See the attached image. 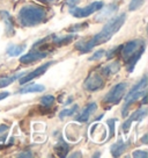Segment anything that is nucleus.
Masks as SVG:
<instances>
[{"mask_svg": "<svg viewBox=\"0 0 148 158\" xmlns=\"http://www.w3.org/2000/svg\"><path fill=\"white\" fill-rule=\"evenodd\" d=\"M126 20V14L122 13L120 15L114 18L112 20H110L107 25L104 26L102 30L99 31V34H96L94 37L89 40V41H80L75 44V48L79 50L80 52L82 54H87L89 51L94 49L95 47L101 45L103 43H107L109 40L111 39L117 31H118L122 27H123L124 22Z\"/></svg>", "mask_w": 148, "mask_h": 158, "instance_id": "obj_1", "label": "nucleus"}, {"mask_svg": "<svg viewBox=\"0 0 148 158\" xmlns=\"http://www.w3.org/2000/svg\"><path fill=\"white\" fill-rule=\"evenodd\" d=\"M16 19L22 27H34L49 19V10L44 6L28 4L21 7Z\"/></svg>", "mask_w": 148, "mask_h": 158, "instance_id": "obj_2", "label": "nucleus"}, {"mask_svg": "<svg viewBox=\"0 0 148 158\" xmlns=\"http://www.w3.org/2000/svg\"><path fill=\"white\" fill-rule=\"evenodd\" d=\"M146 49V42L143 40H133L119 47L118 54L126 65V70L132 72Z\"/></svg>", "mask_w": 148, "mask_h": 158, "instance_id": "obj_3", "label": "nucleus"}, {"mask_svg": "<svg viewBox=\"0 0 148 158\" xmlns=\"http://www.w3.org/2000/svg\"><path fill=\"white\" fill-rule=\"evenodd\" d=\"M126 89H127V83H119V84L115 85L114 87L105 94L103 99V104L111 106V107L114 105H117L125 95Z\"/></svg>", "mask_w": 148, "mask_h": 158, "instance_id": "obj_4", "label": "nucleus"}, {"mask_svg": "<svg viewBox=\"0 0 148 158\" xmlns=\"http://www.w3.org/2000/svg\"><path fill=\"white\" fill-rule=\"evenodd\" d=\"M103 2L102 1H95L89 4L88 6H86L84 8H79V7H69V13L75 16V18H87L89 15H92L93 13L99 10L101 8H103Z\"/></svg>", "mask_w": 148, "mask_h": 158, "instance_id": "obj_5", "label": "nucleus"}, {"mask_svg": "<svg viewBox=\"0 0 148 158\" xmlns=\"http://www.w3.org/2000/svg\"><path fill=\"white\" fill-rule=\"evenodd\" d=\"M49 55H50V52L46 51V50H42V49H40V48L33 47L28 54L21 57L20 63L25 65H30V64H33V63H35V62H38L41 59L46 58Z\"/></svg>", "mask_w": 148, "mask_h": 158, "instance_id": "obj_6", "label": "nucleus"}, {"mask_svg": "<svg viewBox=\"0 0 148 158\" xmlns=\"http://www.w3.org/2000/svg\"><path fill=\"white\" fill-rule=\"evenodd\" d=\"M103 85H104L103 76H102L101 73L94 72V73H92L88 78L84 80V87L87 89V91L94 92V91H97V89H101Z\"/></svg>", "mask_w": 148, "mask_h": 158, "instance_id": "obj_7", "label": "nucleus"}, {"mask_svg": "<svg viewBox=\"0 0 148 158\" xmlns=\"http://www.w3.org/2000/svg\"><path fill=\"white\" fill-rule=\"evenodd\" d=\"M53 63H54V62H48V63H45V64L41 65L40 68H37L36 70H34L33 72L25 74V76L23 74V76L21 77V79H20V84L23 85V84H25V83H28V81H31L33 79L41 77V76L44 73V72H46V71H48V69H49L50 66L53 64Z\"/></svg>", "mask_w": 148, "mask_h": 158, "instance_id": "obj_8", "label": "nucleus"}, {"mask_svg": "<svg viewBox=\"0 0 148 158\" xmlns=\"http://www.w3.org/2000/svg\"><path fill=\"white\" fill-rule=\"evenodd\" d=\"M0 18L2 19V21L5 22V34L8 37H12L15 34L14 30V22H13V18L12 15L6 12V10H1L0 12Z\"/></svg>", "mask_w": 148, "mask_h": 158, "instance_id": "obj_9", "label": "nucleus"}, {"mask_svg": "<svg viewBox=\"0 0 148 158\" xmlns=\"http://www.w3.org/2000/svg\"><path fill=\"white\" fill-rule=\"evenodd\" d=\"M146 114H147V110L145 108H140V109H138L137 112H134V113L131 115V118H128L127 121L123 124V130L125 133H127L130 127H131V123H132L133 121H140V120H142V118L146 116Z\"/></svg>", "mask_w": 148, "mask_h": 158, "instance_id": "obj_10", "label": "nucleus"}, {"mask_svg": "<svg viewBox=\"0 0 148 158\" xmlns=\"http://www.w3.org/2000/svg\"><path fill=\"white\" fill-rule=\"evenodd\" d=\"M119 70H120V63L116 60V62H111L108 65L101 68L99 73L102 74L103 77H110V76H114L115 73H117Z\"/></svg>", "mask_w": 148, "mask_h": 158, "instance_id": "obj_11", "label": "nucleus"}, {"mask_svg": "<svg viewBox=\"0 0 148 158\" xmlns=\"http://www.w3.org/2000/svg\"><path fill=\"white\" fill-rule=\"evenodd\" d=\"M96 109H97V105H96V102L89 104L88 106L82 110V113L80 114L79 116L75 118V120H76V121H79V122H87V121L89 120V118H90V116L96 112Z\"/></svg>", "mask_w": 148, "mask_h": 158, "instance_id": "obj_12", "label": "nucleus"}, {"mask_svg": "<svg viewBox=\"0 0 148 158\" xmlns=\"http://www.w3.org/2000/svg\"><path fill=\"white\" fill-rule=\"evenodd\" d=\"M117 10H118V4H117V2L110 4L108 7H105V8L95 18V20H96V21H103V20L110 18Z\"/></svg>", "mask_w": 148, "mask_h": 158, "instance_id": "obj_13", "label": "nucleus"}, {"mask_svg": "<svg viewBox=\"0 0 148 158\" xmlns=\"http://www.w3.org/2000/svg\"><path fill=\"white\" fill-rule=\"evenodd\" d=\"M54 150H56V152H57V155H58L59 157H64V156H66L67 152L69 151V145L65 142L63 138H60L59 142L54 147Z\"/></svg>", "mask_w": 148, "mask_h": 158, "instance_id": "obj_14", "label": "nucleus"}, {"mask_svg": "<svg viewBox=\"0 0 148 158\" xmlns=\"http://www.w3.org/2000/svg\"><path fill=\"white\" fill-rule=\"evenodd\" d=\"M45 89V87L43 85L40 84H30V85H25V87L19 91L21 94H25V93H36V92H43Z\"/></svg>", "mask_w": 148, "mask_h": 158, "instance_id": "obj_15", "label": "nucleus"}, {"mask_svg": "<svg viewBox=\"0 0 148 158\" xmlns=\"http://www.w3.org/2000/svg\"><path fill=\"white\" fill-rule=\"evenodd\" d=\"M25 44H20V45H16V44H10L7 47V55L10 56V57H16L21 55L23 51H25Z\"/></svg>", "mask_w": 148, "mask_h": 158, "instance_id": "obj_16", "label": "nucleus"}, {"mask_svg": "<svg viewBox=\"0 0 148 158\" xmlns=\"http://www.w3.org/2000/svg\"><path fill=\"white\" fill-rule=\"evenodd\" d=\"M127 145L128 144L124 143L122 139L118 141L117 143H115L114 145L111 147V153H112V156H115V157L120 156L123 152H125V150L127 149Z\"/></svg>", "mask_w": 148, "mask_h": 158, "instance_id": "obj_17", "label": "nucleus"}, {"mask_svg": "<svg viewBox=\"0 0 148 158\" xmlns=\"http://www.w3.org/2000/svg\"><path fill=\"white\" fill-rule=\"evenodd\" d=\"M23 74H25V72L16 73V74H14V76H8V77H1V78H0V89H2V87H6V86L10 85L12 83H14L16 79L21 78Z\"/></svg>", "mask_w": 148, "mask_h": 158, "instance_id": "obj_18", "label": "nucleus"}, {"mask_svg": "<svg viewBox=\"0 0 148 158\" xmlns=\"http://www.w3.org/2000/svg\"><path fill=\"white\" fill-rule=\"evenodd\" d=\"M54 97L53 95H45L43 98L41 99V105L43 107H46V108H50L52 105L54 104Z\"/></svg>", "mask_w": 148, "mask_h": 158, "instance_id": "obj_19", "label": "nucleus"}, {"mask_svg": "<svg viewBox=\"0 0 148 158\" xmlns=\"http://www.w3.org/2000/svg\"><path fill=\"white\" fill-rule=\"evenodd\" d=\"M76 110H78V106H76V105H75V106H73L72 108H65L64 110H61V112H60L59 118H64L65 116H71V115H73Z\"/></svg>", "mask_w": 148, "mask_h": 158, "instance_id": "obj_20", "label": "nucleus"}, {"mask_svg": "<svg viewBox=\"0 0 148 158\" xmlns=\"http://www.w3.org/2000/svg\"><path fill=\"white\" fill-rule=\"evenodd\" d=\"M146 0H132L130 2V6H128V10H139L141 6L145 4Z\"/></svg>", "mask_w": 148, "mask_h": 158, "instance_id": "obj_21", "label": "nucleus"}, {"mask_svg": "<svg viewBox=\"0 0 148 158\" xmlns=\"http://www.w3.org/2000/svg\"><path fill=\"white\" fill-rule=\"evenodd\" d=\"M86 27H87V25H84V23H81V25H73L67 28V31H69V33H76V31H80L81 29H84Z\"/></svg>", "mask_w": 148, "mask_h": 158, "instance_id": "obj_22", "label": "nucleus"}, {"mask_svg": "<svg viewBox=\"0 0 148 158\" xmlns=\"http://www.w3.org/2000/svg\"><path fill=\"white\" fill-rule=\"evenodd\" d=\"M104 55H105V51H104V50H97V51H95V54L89 58V60H96V59L102 58Z\"/></svg>", "mask_w": 148, "mask_h": 158, "instance_id": "obj_23", "label": "nucleus"}, {"mask_svg": "<svg viewBox=\"0 0 148 158\" xmlns=\"http://www.w3.org/2000/svg\"><path fill=\"white\" fill-rule=\"evenodd\" d=\"M10 129L8 126H6V124H0V135H1V137L5 139L7 137V130Z\"/></svg>", "mask_w": 148, "mask_h": 158, "instance_id": "obj_24", "label": "nucleus"}, {"mask_svg": "<svg viewBox=\"0 0 148 158\" xmlns=\"http://www.w3.org/2000/svg\"><path fill=\"white\" fill-rule=\"evenodd\" d=\"M115 118L112 120H109L108 121V124L109 127H110V137H114V134H115Z\"/></svg>", "mask_w": 148, "mask_h": 158, "instance_id": "obj_25", "label": "nucleus"}, {"mask_svg": "<svg viewBox=\"0 0 148 158\" xmlns=\"http://www.w3.org/2000/svg\"><path fill=\"white\" fill-rule=\"evenodd\" d=\"M133 157H148V153L146 151H134L133 152Z\"/></svg>", "mask_w": 148, "mask_h": 158, "instance_id": "obj_26", "label": "nucleus"}, {"mask_svg": "<svg viewBox=\"0 0 148 158\" xmlns=\"http://www.w3.org/2000/svg\"><path fill=\"white\" fill-rule=\"evenodd\" d=\"M79 2H80V0H66V4H67L69 7H75V6H78Z\"/></svg>", "mask_w": 148, "mask_h": 158, "instance_id": "obj_27", "label": "nucleus"}, {"mask_svg": "<svg viewBox=\"0 0 148 158\" xmlns=\"http://www.w3.org/2000/svg\"><path fill=\"white\" fill-rule=\"evenodd\" d=\"M37 1H40L42 4H46V5H52V4L58 2L59 0H37Z\"/></svg>", "mask_w": 148, "mask_h": 158, "instance_id": "obj_28", "label": "nucleus"}, {"mask_svg": "<svg viewBox=\"0 0 148 158\" xmlns=\"http://www.w3.org/2000/svg\"><path fill=\"white\" fill-rule=\"evenodd\" d=\"M31 156H33V155H31L29 151H28V152L25 151V153H19V155H18V157H31Z\"/></svg>", "mask_w": 148, "mask_h": 158, "instance_id": "obj_29", "label": "nucleus"}, {"mask_svg": "<svg viewBox=\"0 0 148 158\" xmlns=\"http://www.w3.org/2000/svg\"><path fill=\"white\" fill-rule=\"evenodd\" d=\"M10 92H2V93H0V100L7 98V97H10Z\"/></svg>", "mask_w": 148, "mask_h": 158, "instance_id": "obj_30", "label": "nucleus"}, {"mask_svg": "<svg viewBox=\"0 0 148 158\" xmlns=\"http://www.w3.org/2000/svg\"><path fill=\"white\" fill-rule=\"evenodd\" d=\"M142 142H143V144H147V135H145L142 137Z\"/></svg>", "mask_w": 148, "mask_h": 158, "instance_id": "obj_31", "label": "nucleus"}]
</instances>
